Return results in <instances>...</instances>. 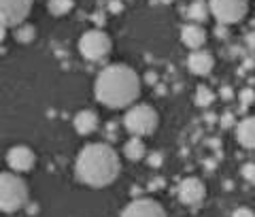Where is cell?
<instances>
[{
	"label": "cell",
	"instance_id": "obj_16",
	"mask_svg": "<svg viewBox=\"0 0 255 217\" xmlns=\"http://www.w3.org/2000/svg\"><path fill=\"white\" fill-rule=\"evenodd\" d=\"M211 15V4L204 2V0H194L189 6H187V17L194 21V23H202L209 19Z\"/></svg>",
	"mask_w": 255,
	"mask_h": 217
},
{
	"label": "cell",
	"instance_id": "obj_10",
	"mask_svg": "<svg viewBox=\"0 0 255 217\" xmlns=\"http://www.w3.org/2000/svg\"><path fill=\"white\" fill-rule=\"evenodd\" d=\"M36 158H34V151L26 145H15L6 151V164L13 173H30L32 166H34Z\"/></svg>",
	"mask_w": 255,
	"mask_h": 217
},
{
	"label": "cell",
	"instance_id": "obj_6",
	"mask_svg": "<svg viewBox=\"0 0 255 217\" xmlns=\"http://www.w3.org/2000/svg\"><path fill=\"white\" fill-rule=\"evenodd\" d=\"M211 13L221 26L238 23L247 15V0H211Z\"/></svg>",
	"mask_w": 255,
	"mask_h": 217
},
{
	"label": "cell",
	"instance_id": "obj_20",
	"mask_svg": "<svg viewBox=\"0 0 255 217\" xmlns=\"http://www.w3.org/2000/svg\"><path fill=\"white\" fill-rule=\"evenodd\" d=\"M238 100H241L243 109L251 107V104L255 102V92L251 90V87H245V90H241V94H238Z\"/></svg>",
	"mask_w": 255,
	"mask_h": 217
},
{
	"label": "cell",
	"instance_id": "obj_21",
	"mask_svg": "<svg viewBox=\"0 0 255 217\" xmlns=\"http://www.w3.org/2000/svg\"><path fill=\"white\" fill-rule=\"evenodd\" d=\"M243 177L247 181H253L255 183V162H247V164H243Z\"/></svg>",
	"mask_w": 255,
	"mask_h": 217
},
{
	"label": "cell",
	"instance_id": "obj_7",
	"mask_svg": "<svg viewBox=\"0 0 255 217\" xmlns=\"http://www.w3.org/2000/svg\"><path fill=\"white\" fill-rule=\"evenodd\" d=\"M34 0H0V13H2V30L17 28L26 23V17L32 11Z\"/></svg>",
	"mask_w": 255,
	"mask_h": 217
},
{
	"label": "cell",
	"instance_id": "obj_14",
	"mask_svg": "<svg viewBox=\"0 0 255 217\" xmlns=\"http://www.w3.org/2000/svg\"><path fill=\"white\" fill-rule=\"evenodd\" d=\"M236 139L245 149H255V117H245L238 122Z\"/></svg>",
	"mask_w": 255,
	"mask_h": 217
},
{
	"label": "cell",
	"instance_id": "obj_17",
	"mask_svg": "<svg viewBox=\"0 0 255 217\" xmlns=\"http://www.w3.org/2000/svg\"><path fill=\"white\" fill-rule=\"evenodd\" d=\"M213 100H215L213 90H209L206 85H198V87H196V94H194V102H196V107L206 109V107H211V104H213Z\"/></svg>",
	"mask_w": 255,
	"mask_h": 217
},
{
	"label": "cell",
	"instance_id": "obj_22",
	"mask_svg": "<svg viewBox=\"0 0 255 217\" xmlns=\"http://www.w3.org/2000/svg\"><path fill=\"white\" fill-rule=\"evenodd\" d=\"M162 162H164V156H162V151H155V154H151V156H149V164L153 166V168L162 166Z\"/></svg>",
	"mask_w": 255,
	"mask_h": 217
},
{
	"label": "cell",
	"instance_id": "obj_29",
	"mask_svg": "<svg viewBox=\"0 0 255 217\" xmlns=\"http://www.w3.org/2000/svg\"><path fill=\"white\" fill-rule=\"evenodd\" d=\"M217 36H226V26H221V23H219V28H217Z\"/></svg>",
	"mask_w": 255,
	"mask_h": 217
},
{
	"label": "cell",
	"instance_id": "obj_13",
	"mask_svg": "<svg viewBox=\"0 0 255 217\" xmlns=\"http://www.w3.org/2000/svg\"><path fill=\"white\" fill-rule=\"evenodd\" d=\"M73 126L79 134H83V136L92 134L96 128H98V113H96V111H90V109L79 111L73 119Z\"/></svg>",
	"mask_w": 255,
	"mask_h": 217
},
{
	"label": "cell",
	"instance_id": "obj_18",
	"mask_svg": "<svg viewBox=\"0 0 255 217\" xmlns=\"http://www.w3.org/2000/svg\"><path fill=\"white\" fill-rule=\"evenodd\" d=\"M75 6L73 0H47V9H49L51 15L55 17H62V15H66L70 9Z\"/></svg>",
	"mask_w": 255,
	"mask_h": 217
},
{
	"label": "cell",
	"instance_id": "obj_8",
	"mask_svg": "<svg viewBox=\"0 0 255 217\" xmlns=\"http://www.w3.org/2000/svg\"><path fill=\"white\" fill-rule=\"evenodd\" d=\"M206 198V188L200 179L196 177H185L179 183V200L187 207H200L202 200Z\"/></svg>",
	"mask_w": 255,
	"mask_h": 217
},
{
	"label": "cell",
	"instance_id": "obj_30",
	"mask_svg": "<svg viewBox=\"0 0 255 217\" xmlns=\"http://www.w3.org/2000/svg\"><path fill=\"white\" fill-rule=\"evenodd\" d=\"M204 117H206V122H209V124H213L215 119H217V115H215V113H206Z\"/></svg>",
	"mask_w": 255,
	"mask_h": 217
},
{
	"label": "cell",
	"instance_id": "obj_25",
	"mask_svg": "<svg viewBox=\"0 0 255 217\" xmlns=\"http://www.w3.org/2000/svg\"><path fill=\"white\" fill-rule=\"evenodd\" d=\"M232 96H234L232 87H228V85H223V87H221V98H223V100H232Z\"/></svg>",
	"mask_w": 255,
	"mask_h": 217
},
{
	"label": "cell",
	"instance_id": "obj_1",
	"mask_svg": "<svg viewBox=\"0 0 255 217\" xmlns=\"http://www.w3.org/2000/svg\"><path fill=\"white\" fill-rule=\"evenodd\" d=\"M94 94L109 109H128L140 96V77L126 64H111L98 72Z\"/></svg>",
	"mask_w": 255,
	"mask_h": 217
},
{
	"label": "cell",
	"instance_id": "obj_4",
	"mask_svg": "<svg viewBox=\"0 0 255 217\" xmlns=\"http://www.w3.org/2000/svg\"><path fill=\"white\" fill-rule=\"evenodd\" d=\"M159 124L157 111L151 104H132L124 115V126L132 136H147L153 134Z\"/></svg>",
	"mask_w": 255,
	"mask_h": 217
},
{
	"label": "cell",
	"instance_id": "obj_19",
	"mask_svg": "<svg viewBox=\"0 0 255 217\" xmlns=\"http://www.w3.org/2000/svg\"><path fill=\"white\" fill-rule=\"evenodd\" d=\"M15 38H17V43H32L36 36V30L34 26H30V23H21V26L15 28Z\"/></svg>",
	"mask_w": 255,
	"mask_h": 217
},
{
	"label": "cell",
	"instance_id": "obj_31",
	"mask_svg": "<svg viewBox=\"0 0 255 217\" xmlns=\"http://www.w3.org/2000/svg\"><path fill=\"white\" fill-rule=\"evenodd\" d=\"M94 19L98 21V23H105V17H102V13H96V15H94Z\"/></svg>",
	"mask_w": 255,
	"mask_h": 217
},
{
	"label": "cell",
	"instance_id": "obj_15",
	"mask_svg": "<svg viewBox=\"0 0 255 217\" xmlns=\"http://www.w3.org/2000/svg\"><path fill=\"white\" fill-rule=\"evenodd\" d=\"M145 143H142L140 136H132L124 143V156L130 160V162H138V160L145 158Z\"/></svg>",
	"mask_w": 255,
	"mask_h": 217
},
{
	"label": "cell",
	"instance_id": "obj_3",
	"mask_svg": "<svg viewBox=\"0 0 255 217\" xmlns=\"http://www.w3.org/2000/svg\"><path fill=\"white\" fill-rule=\"evenodd\" d=\"M28 203V186L17 173L0 175V209L2 213H15Z\"/></svg>",
	"mask_w": 255,
	"mask_h": 217
},
{
	"label": "cell",
	"instance_id": "obj_26",
	"mask_svg": "<svg viewBox=\"0 0 255 217\" xmlns=\"http://www.w3.org/2000/svg\"><path fill=\"white\" fill-rule=\"evenodd\" d=\"M245 43L251 47V49H255V30L253 32H247V36H245Z\"/></svg>",
	"mask_w": 255,
	"mask_h": 217
},
{
	"label": "cell",
	"instance_id": "obj_27",
	"mask_svg": "<svg viewBox=\"0 0 255 217\" xmlns=\"http://www.w3.org/2000/svg\"><path fill=\"white\" fill-rule=\"evenodd\" d=\"M109 11L111 13H119V11H122V2H119V0H111V2H109Z\"/></svg>",
	"mask_w": 255,
	"mask_h": 217
},
{
	"label": "cell",
	"instance_id": "obj_9",
	"mask_svg": "<svg viewBox=\"0 0 255 217\" xmlns=\"http://www.w3.org/2000/svg\"><path fill=\"white\" fill-rule=\"evenodd\" d=\"M122 217H168L164 211V207L153 198H136L128 205Z\"/></svg>",
	"mask_w": 255,
	"mask_h": 217
},
{
	"label": "cell",
	"instance_id": "obj_28",
	"mask_svg": "<svg viewBox=\"0 0 255 217\" xmlns=\"http://www.w3.org/2000/svg\"><path fill=\"white\" fill-rule=\"evenodd\" d=\"M162 186H164V179H153V181H151V186H149V190H157Z\"/></svg>",
	"mask_w": 255,
	"mask_h": 217
},
{
	"label": "cell",
	"instance_id": "obj_11",
	"mask_svg": "<svg viewBox=\"0 0 255 217\" xmlns=\"http://www.w3.org/2000/svg\"><path fill=\"white\" fill-rule=\"evenodd\" d=\"M213 66H215V58L209 51H204V49L191 51L189 58H187L189 72H194V75H198V77H206L213 70Z\"/></svg>",
	"mask_w": 255,
	"mask_h": 217
},
{
	"label": "cell",
	"instance_id": "obj_24",
	"mask_svg": "<svg viewBox=\"0 0 255 217\" xmlns=\"http://www.w3.org/2000/svg\"><path fill=\"white\" fill-rule=\"evenodd\" d=\"M232 217H255V213L251 211V209H247V207H238L236 211L232 213Z\"/></svg>",
	"mask_w": 255,
	"mask_h": 217
},
{
	"label": "cell",
	"instance_id": "obj_32",
	"mask_svg": "<svg viewBox=\"0 0 255 217\" xmlns=\"http://www.w3.org/2000/svg\"><path fill=\"white\" fill-rule=\"evenodd\" d=\"M164 2H172V0H164Z\"/></svg>",
	"mask_w": 255,
	"mask_h": 217
},
{
	"label": "cell",
	"instance_id": "obj_2",
	"mask_svg": "<svg viewBox=\"0 0 255 217\" xmlns=\"http://www.w3.org/2000/svg\"><path fill=\"white\" fill-rule=\"evenodd\" d=\"M122 171L117 151L107 143H90L79 151L75 162L77 179L90 188L111 186Z\"/></svg>",
	"mask_w": 255,
	"mask_h": 217
},
{
	"label": "cell",
	"instance_id": "obj_23",
	"mask_svg": "<svg viewBox=\"0 0 255 217\" xmlns=\"http://www.w3.org/2000/svg\"><path fill=\"white\" fill-rule=\"evenodd\" d=\"M219 124H221V128H232L234 126V115L230 113V111L228 113H223L221 119H219Z\"/></svg>",
	"mask_w": 255,
	"mask_h": 217
},
{
	"label": "cell",
	"instance_id": "obj_12",
	"mask_svg": "<svg viewBox=\"0 0 255 217\" xmlns=\"http://www.w3.org/2000/svg\"><path fill=\"white\" fill-rule=\"evenodd\" d=\"M181 41L183 45H187L189 49L198 51L200 47L206 43V30L200 26V23H187V26L181 28Z\"/></svg>",
	"mask_w": 255,
	"mask_h": 217
},
{
	"label": "cell",
	"instance_id": "obj_5",
	"mask_svg": "<svg viewBox=\"0 0 255 217\" xmlns=\"http://www.w3.org/2000/svg\"><path fill=\"white\" fill-rule=\"evenodd\" d=\"M113 49V41L102 30H87L79 38V53L90 62H100Z\"/></svg>",
	"mask_w": 255,
	"mask_h": 217
}]
</instances>
